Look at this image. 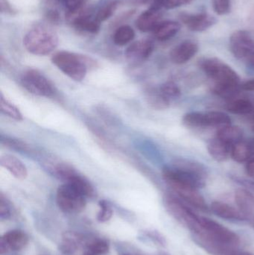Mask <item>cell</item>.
Segmentation results:
<instances>
[{"label":"cell","mask_w":254,"mask_h":255,"mask_svg":"<svg viewBox=\"0 0 254 255\" xmlns=\"http://www.w3.org/2000/svg\"><path fill=\"white\" fill-rule=\"evenodd\" d=\"M200 68L214 82L224 88H240L239 75L229 65L217 58H204L198 61Z\"/></svg>","instance_id":"6da1fadb"},{"label":"cell","mask_w":254,"mask_h":255,"mask_svg":"<svg viewBox=\"0 0 254 255\" xmlns=\"http://www.w3.org/2000/svg\"><path fill=\"white\" fill-rule=\"evenodd\" d=\"M52 61L64 74L76 82L85 79L88 67L94 63L92 59L85 55L67 51L55 53L52 56Z\"/></svg>","instance_id":"7a4b0ae2"},{"label":"cell","mask_w":254,"mask_h":255,"mask_svg":"<svg viewBox=\"0 0 254 255\" xmlns=\"http://www.w3.org/2000/svg\"><path fill=\"white\" fill-rule=\"evenodd\" d=\"M26 50L35 55H47L53 52L58 45L56 33L45 27H36L30 30L23 39Z\"/></svg>","instance_id":"3957f363"},{"label":"cell","mask_w":254,"mask_h":255,"mask_svg":"<svg viewBox=\"0 0 254 255\" xmlns=\"http://www.w3.org/2000/svg\"><path fill=\"white\" fill-rule=\"evenodd\" d=\"M162 175L166 183L181 199L198 209L207 210V204L198 191V189L177 176L171 166L164 168Z\"/></svg>","instance_id":"277c9868"},{"label":"cell","mask_w":254,"mask_h":255,"mask_svg":"<svg viewBox=\"0 0 254 255\" xmlns=\"http://www.w3.org/2000/svg\"><path fill=\"white\" fill-rule=\"evenodd\" d=\"M56 199L60 209L67 214H79L85 210L86 205V196L70 183L58 187Z\"/></svg>","instance_id":"5b68a950"},{"label":"cell","mask_w":254,"mask_h":255,"mask_svg":"<svg viewBox=\"0 0 254 255\" xmlns=\"http://www.w3.org/2000/svg\"><path fill=\"white\" fill-rule=\"evenodd\" d=\"M165 205L167 211L177 221L186 226L194 233L201 232V217L196 215L193 211L182 203L178 199L173 196H167L165 199Z\"/></svg>","instance_id":"8992f818"},{"label":"cell","mask_w":254,"mask_h":255,"mask_svg":"<svg viewBox=\"0 0 254 255\" xmlns=\"http://www.w3.org/2000/svg\"><path fill=\"white\" fill-rule=\"evenodd\" d=\"M230 49L240 60L249 61L254 54V37L250 31L238 30L230 38Z\"/></svg>","instance_id":"52a82bcc"},{"label":"cell","mask_w":254,"mask_h":255,"mask_svg":"<svg viewBox=\"0 0 254 255\" xmlns=\"http://www.w3.org/2000/svg\"><path fill=\"white\" fill-rule=\"evenodd\" d=\"M21 83L26 91L34 95L49 97L53 94L50 82L37 70H30L24 73Z\"/></svg>","instance_id":"ba28073f"},{"label":"cell","mask_w":254,"mask_h":255,"mask_svg":"<svg viewBox=\"0 0 254 255\" xmlns=\"http://www.w3.org/2000/svg\"><path fill=\"white\" fill-rule=\"evenodd\" d=\"M173 168L183 172L185 175L198 181L202 187L206 184L207 172L206 168L201 163L186 158H179L172 163Z\"/></svg>","instance_id":"9c48e42d"},{"label":"cell","mask_w":254,"mask_h":255,"mask_svg":"<svg viewBox=\"0 0 254 255\" xmlns=\"http://www.w3.org/2000/svg\"><path fill=\"white\" fill-rule=\"evenodd\" d=\"M180 21L192 31H205L217 22L214 16L207 13H190L183 12L179 16Z\"/></svg>","instance_id":"30bf717a"},{"label":"cell","mask_w":254,"mask_h":255,"mask_svg":"<svg viewBox=\"0 0 254 255\" xmlns=\"http://www.w3.org/2000/svg\"><path fill=\"white\" fill-rule=\"evenodd\" d=\"M155 45L147 39L138 40L130 45L125 51V58L128 62L133 64L144 62L152 55Z\"/></svg>","instance_id":"8fae6325"},{"label":"cell","mask_w":254,"mask_h":255,"mask_svg":"<svg viewBox=\"0 0 254 255\" xmlns=\"http://www.w3.org/2000/svg\"><path fill=\"white\" fill-rule=\"evenodd\" d=\"M28 242V236L21 231L7 232L0 239V254H5L10 250L19 251L25 248Z\"/></svg>","instance_id":"7c38bea8"},{"label":"cell","mask_w":254,"mask_h":255,"mask_svg":"<svg viewBox=\"0 0 254 255\" xmlns=\"http://www.w3.org/2000/svg\"><path fill=\"white\" fill-rule=\"evenodd\" d=\"M198 52V45L192 40H185L170 52V59L175 64H183L192 59Z\"/></svg>","instance_id":"4fadbf2b"},{"label":"cell","mask_w":254,"mask_h":255,"mask_svg":"<svg viewBox=\"0 0 254 255\" xmlns=\"http://www.w3.org/2000/svg\"><path fill=\"white\" fill-rule=\"evenodd\" d=\"M161 10L149 8L139 16L136 20L137 28L142 32L154 31L161 22Z\"/></svg>","instance_id":"5bb4252c"},{"label":"cell","mask_w":254,"mask_h":255,"mask_svg":"<svg viewBox=\"0 0 254 255\" xmlns=\"http://www.w3.org/2000/svg\"><path fill=\"white\" fill-rule=\"evenodd\" d=\"M0 164L17 179H25L28 175L25 164L14 156L9 155V154L1 156L0 158Z\"/></svg>","instance_id":"9a60e30c"},{"label":"cell","mask_w":254,"mask_h":255,"mask_svg":"<svg viewBox=\"0 0 254 255\" xmlns=\"http://www.w3.org/2000/svg\"><path fill=\"white\" fill-rule=\"evenodd\" d=\"M233 145L224 142L218 137H215L208 142L207 150L209 154L217 162H224L228 160L230 154L231 155V150Z\"/></svg>","instance_id":"2e32d148"},{"label":"cell","mask_w":254,"mask_h":255,"mask_svg":"<svg viewBox=\"0 0 254 255\" xmlns=\"http://www.w3.org/2000/svg\"><path fill=\"white\" fill-rule=\"evenodd\" d=\"M211 210L218 217L228 220H242L248 218L240 210L221 202H213L211 204Z\"/></svg>","instance_id":"e0dca14e"},{"label":"cell","mask_w":254,"mask_h":255,"mask_svg":"<svg viewBox=\"0 0 254 255\" xmlns=\"http://www.w3.org/2000/svg\"><path fill=\"white\" fill-rule=\"evenodd\" d=\"M235 201L239 210L246 217L254 214V196L246 189H239L236 191Z\"/></svg>","instance_id":"ac0fdd59"},{"label":"cell","mask_w":254,"mask_h":255,"mask_svg":"<svg viewBox=\"0 0 254 255\" xmlns=\"http://www.w3.org/2000/svg\"><path fill=\"white\" fill-rule=\"evenodd\" d=\"M180 24L175 21L168 20L161 22L154 30L155 37L161 41L169 40L180 31Z\"/></svg>","instance_id":"d6986e66"},{"label":"cell","mask_w":254,"mask_h":255,"mask_svg":"<svg viewBox=\"0 0 254 255\" xmlns=\"http://www.w3.org/2000/svg\"><path fill=\"white\" fill-rule=\"evenodd\" d=\"M146 99L149 106L155 110H165L169 107L170 100L161 93L160 88H149L146 92Z\"/></svg>","instance_id":"ffe728a7"},{"label":"cell","mask_w":254,"mask_h":255,"mask_svg":"<svg viewBox=\"0 0 254 255\" xmlns=\"http://www.w3.org/2000/svg\"><path fill=\"white\" fill-rule=\"evenodd\" d=\"M243 136V130L239 127L228 126L218 129L216 132V137L222 139L224 142L234 145V144L242 141Z\"/></svg>","instance_id":"44dd1931"},{"label":"cell","mask_w":254,"mask_h":255,"mask_svg":"<svg viewBox=\"0 0 254 255\" xmlns=\"http://www.w3.org/2000/svg\"><path fill=\"white\" fill-rule=\"evenodd\" d=\"M254 154L253 148L250 142L240 141L234 144L231 150V157L238 163H244L250 160Z\"/></svg>","instance_id":"7402d4cb"},{"label":"cell","mask_w":254,"mask_h":255,"mask_svg":"<svg viewBox=\"0 0 254 255\" xmlns=\"http://www.w3.org/2000/svg\"><path fill=\"white\" fill-rule=\"evenodd\" d=\"M82 238L74 232H66L63 235L59 250L63 254L72 255L76 253L82 243Z\"/></svg>","instance_id":"603a6c76"},{"label":"cell","mask_w":254,"mask_h":255,"mask_svg":"<svg viewBox=\"0 0 254 255\" xmlns=\"http://www.w3.org/2000/svg\"><path fill=\"white\" fill-rule=\"evenodd\" d=\"M66 183H70L77 187L86 198H92L95 196V190L92 184L85 177L78 174L75 171L71 174Z\"/></svg>","instance_id":"cb8c5ba5"},{"label":"cell","mask_w":254,"mask_h":255,"mask_svg":"<svg viewBox=\"0 0 254 255\" xmlns=\"http://www.w3.org/2000/svg\"><path fill=\"white\" fill-rule=\"evenodd\" d=\"M227 109L231 114L237 115H248L254 110L253 103L248 99H234L227 106Z\"/></svg>","instance_id":"d4e9b609"},{"label":"cell","mask_w":254,"mask_h":255,"mask_svg":"<svg viewBox=\"0 0 254 255\" xmlns=\"http://www.w3.org/2000/svg\"><path fill=\"white\" fill-rule=\"evenodd\" d=\"M207 127L222 128L231 125V119L228 115L221 112H210L205 113Z\"/></svg>","instance_id":"484cf974"},{"label":"cell","mask_w":254,"mask_h":255,"mask_svg":"<svg viewBox=\"0 0 254 255\" xmlns=\"http://www.w3.org/2000/svg\"><path fill=\"white\" fill-rule=\"evenodd\" d=\"M182 123L189 128H207L205 113L190 112L183 116Z\"/></svg>","instance_id":"4316f807"},{"label":"cell","mask_w":254,"mask_h":255,"mask_svg":"<svg viewBox=\"0 0 254 255\" xmlns=\"http://www.w3.org/2000/svg\"><path fill=\"white\" fill-rule=\"evenodd\" d=\"M135 37V31L129 25L119 27L113 35V42L117 46H125L132 41Z\"/></svg>","instance_id":"83f0119b"},{"label":"cell","mask_w":254,"mask_h":255,"mask_svg":"<svg viewBox=\"0 0 254 255\" xmlns=\"http://www.w3.org/2000/svg\"><path fill=\"white\" fill-rule=\"evenodd\" d=\"M101 22H98L96 19H92L91 16L84 18L79 22H76L73 26L78 31H85L90 34H97L101 28Z\"/></svg>","instance_id":"f1b7e54d"},{"label":"cell","mask_w":254,"mask_h":255,"mask_svg":"<svg viewBox=\"0 0 254 255\" xmlns=\"http://www.w3.org/2000/svg\"><path fill=\"white\" fill-rule=\"evenodd\" d=\"M0 111L3 115L15 120V121H22V116L19 109L13 106L11 103L7 101L3 97L2 94L0 97Z\"/></svg>","instance_id":"f546056e"},{"label":"cell","mask_w":254,"mask_h":255,"mask_svg":"<svg viewBox=\"0 0 254 255\" xmlns=\"http://www.w3.org/2000/svg\"><path fill=\"white\" fill-rule=\"evenodd\" d=\"M86 247L87 250L95 255H106L110 250L108 242L101 238H95L87 241Z\"/></svg>","instance_id":"4dcf8cb0"},{"label":"cell","mask_w":254,"mask_h":255,"mask_svg":"<svg viewBox=\"0 0 254 255\" xmlns=\"http://www.w3.org/2000/svg\"><path fill=\"white\" fill-rule=\"evenodd\" d=\"M119 5V1H116V0L107 3L106 5H104V7H101L98 10V13H97L96 16H95V19L99 22L107 20V19H108L109 18L113 16V13H115Z\"/></svg>","instance_id":"1f68e13d"},{"label":"cell","mask_w":254,"mask_h":255,"mask_svg":"<svg viewBox=\"0 0 254 255\" xmlns=\"http://www.w3.org/2000/svg\"><path fill=\"white\" fill-rule=\"evenodd\" d=\"M89 16H91L90 10L84 6L77 10H68L66 13V19L69 23L73 25L81 19Z\"/></svg>","instance_id":"d6a6232c"},{"label":"cell","mask_w":254,"mask_h":255,"mask_svg":"<svg viewBox=\"0 0 254 255\" xmlns=\"http://www.w3.org/2000/svg\"><path fill=\"white\" fill-rule=\"evenodd\" d=\"M160 90L161 93L169 100L178 98L181 94L179 87L173 82H165L161 85Z\"/></svg>","instance_id":"836d02e7"},{"label":"cell","mask_w":254,"mask_h":255,"mask_svg":"<svg viewBox=\"0 0 254 255\" xmlns=\"http://www.w3.org/2000/svg\"><path fill=\"white\" fill-rule=\"evenodd\" d=\"M98 205L100 207V211L97 216V220L99 223H105L111 219L113 214V208L111 205L107 201H100Z\"/></svg>","instance_id":"e575fe53"},{"label":"cell","mask_w":254,"mask_h":255,"mask_svg":"<svg viewBox=\"0 0 254 255\" xmlns=\"http://www.w3.org/2000/svg\"><path fill=\"white\" fill-rule=\"evenodd\" d=\"M213 10L218 15L228 14L231 12V0H212Z\"/></svg>","instance_id":"d590c367"},{"label":"cell","mask_w":254,"mask_h":255,"mask_svg":"<svg viewBox=\"0 0 254 255\" xmlns=\"http://www.w3.org/2000/svg\"><path fill=\"white\" fill-rule=\"evenodd\" d=\"M11 216L10 205L2 194L0 195V219L1 220H8Z\"/></svg>","instance_id":"8d00e7d4"},{"label":"cell","mask_w":254,"mask_h":255,"mask_svg":"<svg viewBox=\"0 0 254 255\" xmlns=\"http://www.w3.org/2000/svg\"><path fill=\"white\" fill-rule=\"evenodd\" d=\"M192 1V0H165L164 7L167 9H174L189 4Z\"/></svg>","instance_id":"74e56055"},{"label":"cell","mask_w":254,"mask_h":255,"mask_svg":"<svg viewBox=\"0 0 254 255\" xmlns=\"http://www.w3.org/2000/svg\"><path fill=\"white\" fill-rule=\"evenodd\" d=\"M0 11L1 13L13 15L16 13V10L12 7L8 0H0Z\"/></svg>","instance_id":"f35d334b"},{"label":"cell","mask_w":254,"mask_h":255,"mask_svg":"<svg viewBox=\"0 0 254 255\" xmlns=\"http://www.w3.org/2000/svg\"><path fill=\"white\" fill-rule=\"evenodd\" d=\"M68 10H75L85 5V0H67L65 2Z\"/></svg>","instance_id":"ab89813d"},{"label":"cell","mask_w":254,"mask_h":255,"mask_svg":"<svg viewBox=\"0 0 254 255\" xmlns=\"http://www.w3.org/2000/svg\"><path fill=\"white\" fill-rule=\"evenodd\" d=\"M46 18L51 23L58 24L60 20V15L57 10L52 9L46 12Z\"/></svg>","instance_id":"60d3db41"},{"label":"cell","mask_w":254,"mask_h":255,"mask_svg":"<svg viewBox=\"0 0 254 255\" xmlns=\"http://www.w3.org/2000/svg\"><path fill=\"white\" fill-rule=\"evenodd\" d=\"M233 178H234V181H237L239 184L245 186V187H247L249 190L254 192V181H252V180L245 179V178H239V177L236 176H234Z\"/></svg>","instance_id":"b9f144b4"},{"label":"cell","mask_w":254,"mask_h":255,"mask_svg":"<svg viewBox=\"0 0 254 255\" xmlns=\"http://www.w3.org/2000/svg\"><path fill=\"white\" fill-rule=\"evenodd\" d=\"M165 0H149V8L161 10L164 7Z\"/></svg>","instance_id":"7bdbcfd3"},{"label":"cell","mask_w":254,"mask_h":255,"mask_svg":"<svg viewBox=\"0 0 254 255\" xmlns=\"http://www.w3.org/2000/svg\"><path fill=\"white\" fill-rule=\"evenodd\" d=\"M246 172L250 178H254V158L248 162L246 166Z\"/></svg>","instance_id":"ee69618b"},{"label":"cell","mask_w":254,"mask_h":255,"mask_svg":"<svg viewBox=\"0 0 254 255\" xmlns=\"http://www.w3.org/2000/svg\"><path fill=\"white\" fill-rule=\"evenodd\" d=\"M242 89L246 91H254V79H250L241 85Z\"/></svg>","instance_id":"f6af8a7d"},{"label":"cell","mask_w":254,"mask_h":255,"mask_svg":"<svg viewBox=\"0 0 254 255\" xmlns=\"http://www.w3.org/2000/svg\"><path fill=\"white\" fill-rule=\"evenodd\" d=\"M248 61H249V62L251 64H252L254 67V54L252 57H251L250 59Z\"/></svg>","instance_id":"bcb514c9"},{"label":"cell","mask_w":254,"mask_h":255,"mask_svg":"<svg viewBox=\"0 0 254 255\" xmlns=\"http://www.w3.org/2000/svg\"><path fill=\"white\" fill-rule=\"evenodd\" d=\"M83 255H95V254H93V253H91L90 251H89V250H86V251L85 252V253H84Z\"/></svg>","instance_id":"7dc6e473"},{"label":"cell","mask_w":254,"mask_h":255,"mask_svg":"<svg viewBox=\"0 0 254 255\" xmlns=\"http://www.w3.org/2000/svg\"><path fill=\"white\" fill-rule=\"evenodd\" d=\"M251 145H252V148H253L254 151V139H252V141H250Z\"/></svg>","instance_id":"c3c4849f"},{"label":"cell","mask_w":254,"mask_h":255,"mask_svg":"<svg viewBox=\"0 0 254 255\" xmlns=\"http://www.w3.org/2000/svg\"><path fill=\"white\" fill-rule=\"evenodd\" d=\"M55 1H58V2L64 3V4H65L66 1H67V0H55Z\"/></svg>","instance_id":"681fc988"},{"label":"cell","mask_w":254,"mask_h":255,"mask_svg":"<svg viewBox=\"0 0 254 255\" xmlns=\"http://www.w3.org/2000/svg\"><path fill=\"white\" fill-rule=\"evenodd\" d=\"M252 226H253V227L254 228V219L253 220H252Z\"/></svg>","instance_id":"f907efd6"},{"label":"cell","mask_w":254,"mask_h":255,"mask_svg":"<svg viewBox=\"0 0 254 255\" xmlns=\"http://www.w3.org/2000/svg\"><path fill=\"white\" fill-rule=\"evenodd\" d=\"M252 128H253V130L254 131V124H253V127H252Z\"/></svg>","instance_id":"816d5d0a"},{"label":"cell","mask_w":254,"mask_h":255,"mask_svg":"<svg viewBox=\"0 0 254 255\" xmlns=\"http://www.w3.org/2000/svg\"><path fill=\"white\" fill-rule=\"evenodd\" d=\"M131 255V254H125V255Z\"/></svg>","instance_id":"f5cc1de1"}]
</instances>
